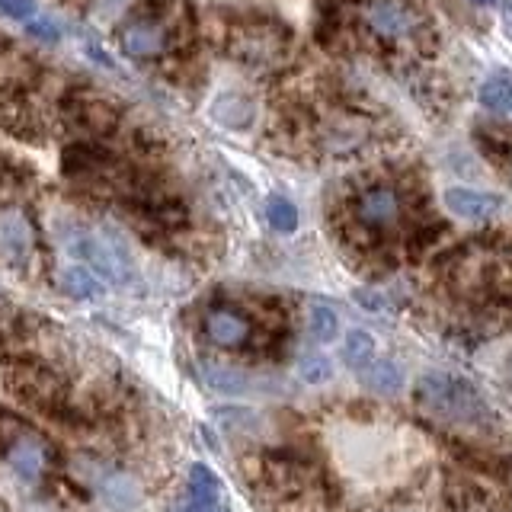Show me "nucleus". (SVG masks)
Returning a JSON list of instances; mask_svg holds the SVG:
<instances>
[{"mask_svg": "<svg viewBox=\"0 0 512 512\" xmlns=\"http://www.w3.org/2000/svg\"><path fill=\"white\" fill-rule=\"evenodd\" d=\"M413 397L426 413L439 416L445 423L471 426V429L493 423V410L484 400V394H480L468 378L452 375V372H426L416 381Z\"/></svg>", "mask_w": 512, "mask_h": 512, "instance_id": "obj_1", "label": "nucleus"}, {"mask_svg": "<svg viewBox=\"0 0 512 512\" xmlns=\"http://www.w3.org/2000/svg\"><path fill=\"white\" fill-rule=\"evenodd\" d=\"M71 256L77 263H87L96 276L109 285H128L132 279V263H128L125 250L109 240L106 234H96V231H77L68 244Z\"/></svg>", "mask_w": 512, "mask_h": 512, "instance_id": "obj_2", "label": "nucleus"}, {"mask_svg": "<svg viewBox=\"0 0 512 512\" xmlns=\"http://www.w3.org/2000/svg\"><path fill=\"white\" fill-rule=\"evenodd\" d=\"M442 205L458 221H487L493 215H500L506 202L496 192H484L474 186H448L442 192Z\"/></svg>", "mask_w": 512, "mask_h": 512, "instance_id": "obj_3", "label": "nucleus"}, {"mask_svg": "<svg viewBox=\"0 0 512 512\" xmlns=\"http://www.w3.org/2000/svg\"><path fill=\"white\" fill-rule=\"evenodd\" d=\"M176 512H224L221 480L208 464H192L189 468V496Z\"/></svg>", "mask_w": 512, "mask_h": 512, "instance_id": "obj_4", "label": "nucleus"}, {"mask_svg": "<svg viewBox=\"0 0 512 512\" xmlns=\"http://www.w3.org/2000/svg\"><path fill=\"white\" fill-rule=\"evenodd\" d=\"M32 247H36V237H32V224L20 208L0 212V253L10 263H26L32 256Z\"/></svg>", "mask_w": 512, "mask_h": 512, "instance_id": "obj_5", "label": "nucleus"}, {"mask_svg": "<svg viewBox=\"0 0 512 512\" xmlns=\"http://www.w3.org/2000/svg\"><path fill=\"white\" fill-rule=\"evenodd\" d=\"M7 461L23 480H39L48 464V448L42 445V439L32 436V432H20V436L13 439V445L7 448Z\"/></svg>", "mask_w": 512, "mask_h": 512, "instance_id": "obj_6", "label": "nucleus"}, {"mask_svg": "<svg viewBox=\"0 0 512 512\" xmlns=\"http://www.w3.org/2000/svg\"><path fill=\"white\" fill-rule=\"evenodd\" d=\"M205 333L215 346L234 349V346H244L250 340V320L237 311L221 308V311H212L205 317Z\"/></svg>", "mask_w": 512, "mask_h": 512, "instance_id": "obj_7", "label": "nucleus"}, {"mask_svg": "<svg viewBox=\"0 0 512 512\" xmlns=\"http://www.w3.org/2000/svg\"><path fill=\"white\" fill-rule=\"evenodd\" d=\"M164 45H167V36H164V29H160L157 23H148V20H141V23H132L125 32H122V48L132 58H151V55H160L164 52Z\"/></svg>", "mask_w": 512, "mask_h": 512, "instance_id": "obj_8", "label": "nucleus"}, {"mask_svg": "<svg viewBox=\"0 0 512 512\" xmlns=\"http://www.w3.org/2000/svg\"><path fill=\"white\" fill-rule=\"evenodd\" d=\"M58 282H61L64 292H68L71 298H77V301H90V298L103 295V279L96 276L87 263H77V260L61 269Z\"/></svg>", "mask_w": 512, "mask_h": 512, "instance_id": "obj_9", "label": "nucleus"}, {"mask_svg": "<svg viewBox=\"0 0 512 512\" xmlns=\"http://www.w3.org/2000/svg\"><path fill=\"white\" fill-rule=\"evenodd\" d=\"M212 116L224 128H250L256 119V106L253 100H247V96H240V93H221L212 103Z\"/></svg>", "mask_w": 512, "mask_h": 512, "instance_id": "obj_10", "label": "nucleus"}, {"mask_svg": "<svg viewBox=\"0 0 512 512\" xmlns=\"http://www.w3.org/2000/svg\"><path fill=\"white\" fill-rule=\"evenodd\" d=\"M378 359V343L368 330H349L343 340V362L352 372H365Z\"/></svg>", "mask_w": 512, "mask_h": 512, "instance_id": "obj_11", "label": "nucleus"}, {"mask_svg": "<svg viewBox=\"0 0 512 512\" xmlns=\"http://www.w3.org/2000/svg\"><path fill=\"white\" fill-rule=\"evenodd\" d=\"M368 23H372L381 36L397 39L410 29V16L397 4H391V0H375V4L368 7Z\"/></svg>", "mask_w": 512, "mask_h": 512, "instance_id": "obj_12", "label": "nucleus"}, {"mask_svg": "<svg viewBox=\"0 0 512 512\" xmlns=\"http://www.w3.org/2000/svg\"><path fill=\"white\" fill-rule=\"evenodd\" d=\"M359 215H362V221H372V224L391 221L397 215V192L394 189H384V186H375V189L362 192Z\"/></svg>", "mask_w": 512, "mask_h": 512, "instance_id": "obj_13", "label": "nucleus"}, {"mask_svg": "<svg viewBox=\"0 0 512 512\" xmlns=\"http://www.w3.org/2000/svg\"><path fill=\"white\" fill-rule=\"evenodd\" d=\"M362 378L368 381V388L381 391V394H397L400 384H404V368L391 359H375L372 365L365 368Z\"/></svg>", "mask_w": 512, "mask_h": 512, "instance_id": "obj_14", "label": "nucleus"}, {"mask_svg": "<svg viewBox=\"0 0 512 512\" xmlns=\"http://www.w3.org/2000/svg\"><path fill=\"white\" fill-rule=\"evenodd\" d=\"M477 100L487 112H506L512 106V77L509 74H490L477 90Z\"/></svg>", "mask_w": 512, "mask_h": 512, "instance_id": "obj_15", "label": "nucleus"}, {"mask_svg": "<svg viewBox=\"0 0 512 512\" xmlns=\"http://www.w3.org/2000/svg\"><path fill=\"white\" fill-rule=\"evenodd\" d=\"M263 212H266V221H269V228L272 231H279V234H292L298 231V205L292 199H285V196H269L266 205H263Z\"/></svg>", "mask_w": 512, "mask_h": 512, "instance_id": "obj_16", "label": "nucleus"}, {"mask_svg": "<svg viewBox=\"0 0 512 512\" xmlns=\"http://www.w3.org/2000/svg\"><path fill=\"white\" fill-rule=\"evenodd\" d=\"M308 333L314 343H333L340 336V317L327 304H314L308 314Z\"/></svg>", "mask_w": 512, "mask_h": 512, "instance_id": "obj_17", "label": "nucleus"}, {"mask_svg": "<svg viewBox=\"0 0 512 512\" xmlns=\"http://www.w3.org/2000/svg\"><path fill=\"white\" fill-rule=\"evenodd\" d=\"M205 381L212 384L215 391H228V394L247 391V375H244V372H237V368L208 365V368H205Z\"/></svg>", "mask_w": 512, "mask_h": 512, "instance_id": "obj_18", "label": "nucleus"}, {"mask_svg": "<svg viewBox=\"0 0 512 512\" xmlns=\"http://www.w3.org/2000/svg\"><path fill=\"white\" fill-rule=\"evenodd\" d=\"M298 375L304 384H324L333 378V365L327 356H304L301 365H298Z\"/></svg>", "mask_w": 512, "mask_h": 512, "instance_id": "obj_19", "label": "nucleus"}, {"mask_svg": "<svg viewBox=\"0 0 512 512\" xmlns=\"http://www.w3.org/2000/svg\"><path fill=\"white\" fill-rule=\"evenodd\" d=\"M0 13L10 16V20L29 23L36 16V0H0Z\"/></svg>", "mask_w": 512, "mask_h": 512, "instance_id": "obj_20", "label": "nucleus"}, {"mask_svg": "<svg viewBox=\"0 0 512 512\" xmlns=\"http://www.w3.org/2000/svg\"><path fill=\"white\" fill-rule=\"evenodd\" d=\"M26 29L32 32L36 39H45V42H58L61 39V29H58V23H52V16H32V20L26 23Z\"/></svg>", "mask_w": 512, "mask_h": 512, "instance_id": "obj_21", "label": "nucleus"}, {"mask_svg": "<svg viewBox=\"0 0 512 512\" xmlns=\"http://www.w3.org/2000/svg\"><path fill=\"white\" fill-rule=\"evenodd\" d=\"M474 4H480V7H490V4H496V0H474Z\"/></svg>", "mask_w": 512, "mask_h": 512, "instance_id": "obj_22", "label": "nucleus"}, {"mask_svg": "<svg viewBox=\"0 0 512 512\" xmlns=\"http://www.w3.org/2000/svg\"><path fill=\"white\" fill-rule=\"evenodd\" d=\"M509 109H512V106H509Z\"/></svg>", "mask_w": 512, "mask_h": 512, "instance_id": "obj_23", "label": "nucleus"}]
</instances>
